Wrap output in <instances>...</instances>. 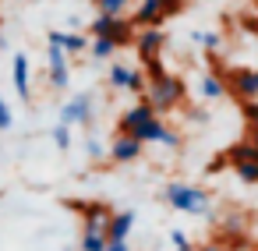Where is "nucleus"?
<instances>
[{
  "label": "nucleus",
  "instance_id": "25",
  "mask_svg": "<svg viewBox=\"0 0 258 251\" xmlns=\"http://www.w3.org/2000/svg\"><path fill=\"white\" fill-rule=\"evenodd\" d=\"M11 124H15V117H11V106L0 99V131H11Z\"/></svg>",
  "mask_w": 258,
  "mask_h": 251
},
{
  "label": "nucleus",
  "instance_id": "12",
  "mask_svg": "<svg viewBox=\"0 0 258 251\" xmlns=\"http://www.w3.org/2000/svg\"><path fill=\"white\" fill-rule=\"evenodd\" d=\"M149 117H156V110L145 103V99H138L131 110H124V117H120V124H117V131H124V135H131L135 128H142Z\"/></svg>",
  "mask_w": 258,
  "mask_h": 251
},
{
  "label": "nucleus",
  "instance_id": "4",
  "mask_svg": "<svg viewBox=\"0 0 258 251\" xmlns=\"http://www.w3.org/2000/svg\"><path fill=\"white\" fill-rule=\"evenodd\" d=\"M180 8H184V0H142L138 11L131 15V22H135V29H145V25H159L163 29V22L173 18Z\"/></svg>",
  "mask_w": 258,
  "mask_h": 251
},
{
  "label": "nucleus",
  "instance_id": "7",
  "mask_svg": "<svg viewBox=\"0 0 258 251\" xmlns=\"http://www.w3.org/2000/svg\"><path fill=\"white\" fill-rule=\"evenodd\" d=\"M46 68H50V89H68V82H71V68H68V53L57 46V43H50V50H46Z\"/></svg>",
  "mask_w": 258,
  "mask_h": 251
},
{
  "label": "nucleus",
  "instance_id": "5",
  "mask_svg": "<svg viewBox=\"0 0 258 251\" xmlns=\"http://www.w3.org/2000/svg\"><path fill=\"white\" fill-rule=\"evenodd\" d=\"M135 50H138V60L145 64V60H152V57H159L163 53V46H166V32L159 29V25H145L142 32H135Z\"/></svg>",
  "mask_w": 258,
  "mask_h": 251
},
{
  "label": "nucleus",
  "instance_id": "23",
  "mask_svg": "<svg viewBox=\"0 0 258 251\" xmlns=\"http://www.w3.org/2000/svg\"><path fill=\"white\" fill-rule=\"evenodd\" d=\"M170 240H173V251H195L184 230H170Z\"/></svg>",
  "mask_w": 258,
  "mask_h": 251
},
{
  "label": "nucleus",
  "instance_id": "26",
  "mask_svg": "<svg viewBox=\"0 0 258 251\" xmlns=\"http://www.w3.org/2000/svg\"><path fill=\"white\" fill-rule=\"evenodd\" d=\"M85 152H89L92 159H103V156H106V149H103V145H99L96 138H89V142H85Z\"/></svg>",
  "mask_w": 258,
  "mask_h": 251
},
{
  "label": "nucleus",
  "instance_id": "1",
  "mask_svg": "<svg viewBox=\"0 0 258 251\" xmlns=\"http://www.w3.org/2000/svg\"><path fill=\"white\" fill-rule=\"evenodd\" d=\"M142 99H145L156 113H170V110H177V106L184 103V82H180L177 75L163 71L159 78H149Z\"/></svg>",
  "mask_w": 258,
  "mask_h": 251
},
{
  "label": "nucleus",
  "instance_id": "15",
  "mask_svg": "<svg viewBox=\"0 0 258 251\" xmlns=\"http://www.w3.org/2000/svg\"><path fill=\"white\" fill-rule=\"evenodd\" d=\"M117 50H120V46H117L113 39H106V36H92V39H89V50H85V53H89L92 60H110V57H113Z\"/></svg>",
  "mask_w": 258,
  "mask_h": 251
},
{
  "label": "nucleus",
  "instance_id": "24",
  "mask_svg": "<svg viewBox=\"0 0 258 251\" xmlns=\"http://www.w3.org/2000/svg\"><path fill=\"white\" fill-rule=\"evenodd\" d=\"M244 117H247L251 131H258V99H244Z\"/></svg>",
  "mask_w": 258,
  "mask_h": 251
},
{
  "label": "nucleus",
  "instance_id": "13",
  "mask_svg": "<svg viewBox=\"0 0 258 251\" xmlns=\"http://www.w3.org/2000/svg\"><path fill=\"white\" fill-rule=\"evenodd\" d=\"M46 43H57L68 57H75V53H85V50H89V39H85L82 32H46Z\"/></svg>",
  "mask_w": 258,
  "mask_h": 251
},
{
  "label": "nucleus",
  "instance_id": "21",
  "mask_svg": "<svg viewBox=\"0 0 258 251\" xmlns=\"http://www.w3.org/2000/svg\"><path fill=\"white\" fill-rule=\"evenodd\" d=\"M53 145H57L60 152L71 149V128H68V124H57V128H53Z\"/></svg>",
  "mask_w": 258,
  "mask_h": 251
},
{
  "label": "nucleus",
  "instance_id": "20",
  "mask_svg": "<svg viewBox=\"0 0 258 251\" xmlns=\"http://www.w3.org/2000/svg\"><path fill=\"white\" fill-rule=\"evenodd\" d=\"M92 4H96L99 15H124L131 0H92Z\"/></svg>",
  "mask_w": 258,
  "mask_h": 251
},
{
  "label": "nucleus",
  "instance_id": "10",
  "mask_svg": "<svg viewBox=\"0 0 258 251\" xmlns=\"http://www.w3.org/2000/svg\"><path fill=\"white\" fill-rule=\"evenodd\" d=\"M75 209L82 212V230H106V223L113 216L103 202H89V205H75Z\"/></svg>",
  "mask_w": 258,
  "mask_h": 251
},
{
  "label": "nucleus",
  "instance_id": "29",
  "mask_svg": "<svg viewBox=\"0 0 258 251\" xmlns=\"http://www.w3.org/2000/svg\"><path fill=\"white\" fill-rule=\"evenodd\" d=\"M198 251H219V247H216V244H205V247H198Z\"/></svg>",
  "mask_w": 258,
  "mask_h": 251
},
{
  "label": "nucleus",
  "instance_id": "11",
  "mask_svg": "<svg viewBox=\"0 0 258 251\" xmlns=\"http://www.w3.org/2000/svg\"><path fill=\"white\" fill-rule=\"evenodd\" d=\"M226 89H233L240 99H258V71H230V85Z\"/></svg>",
  "mask_w": 258,
  "mask_h": 251
},
{
  "label": "nucleus",
  "instance_id": "9",
  "mask_svg": "<svg viewBox=\"0 0 258 251\" xmlns=\"http://www.w3.org/2000/svg\"><path fill=\"white\" fill-rule=\"evenodd\" d=\"M11 78H15V92L29 103L32 99V71H29V57L25 53H15L11 57Z\"/></svg>",
  "mask_w": 258,
  "mask_h": 251
},
{
  "label": "nucleus",
  "instance_id": "22",
  "mask_svg": "<svg viewBox=\"0 0 258 251\" xmlns=\"http://www.w3.org/2000/svg\"><path fill=\"white\" fill-rule=\"evenodd\" d=\"M195 43L198 46H205V50H219V32H195Z\"/></svg>",
  "mask_w": 258,
  "mask_h": 251
},
{
  "label": "nucleus",
  "instance_id": "18",
  "mask_svg": "<svg viewBox=\"0 0 258 251\" xmlns=\"http://www.w3.org/2000/svg\"><path fill=\"white\" fill-rule=\"evenodd\" d=\"M103 247H106V233L103 230H82L78 251H103Z\"/></svg>",
  "mask_w": 258,
  "mask_h": 251
},
{
  "label": "nucleus",
  "instance_id": "17",
  "mask_svg": "<svg viewBox=\"0 0 258 251\" xmlns=\"http://www.w3.org/2000/svg\"><path fill=\"white\" fill-rule=\"evenodd\" d=\"M233 173H237L244 184H258V159H254V156L233 159Z\"/></svg>",
  "mask_w": 258,
  "mask_h": 251
},
{
  "label": "nucleus",
  "instance_id": "19",
  "mask_svg": "<svg viewBox=\"0 0 258 251\" xmlns=\"http://www.w3.org/2000/svg\"><path fill=\"white\" fill-rule=\"evenodd\" d=\"M127 82H131V68L113 64V68H110V85H113V89H120V92H127Z\"/></svg>",
  "mask_w": 258,
  "mask_h": 251
},
{
  "label": "nucleus",
  "instance_id": "27",
  "mask_svg": "<svg viewBox=\"0 0 258 251\" xmlns=\"http://www.w3.org/2000/svg\"><path fill=\"white\" fill-rule=\"evenodd\" d=\"M103 251H131V247H127V240H106Z\"/></svg>",
  "mask_w": 258,
  "mask_h": 251
},
{
  "label": "nucleus",
  "instance_id": "30",
  "mask_svg": "<svg viewBox=\"0 0 258 251\" xmlns=\"http://www.w3.org/2000/svg\"><path fill=\"white\" fill-rule=\"evenodd\" d=\"M0 46H4V36H0Z\"/></svg>",
  "mask_w": 258,
  "mask_h": 251
},
{
  "label": "nucleus",
  "instance_id": "16",
  "mask_svg": "<svg viewBox=\"0 0 258 251\" xmlns=\"http://www.w3.org/2000/svg\"><path fill=\"white\" fill-rule=\"evenodd\" d=\"M198 92H202V99H223L226 96V82L219 75H202L198 78Z\"/></svg>",
  "mask_w": 258,
  "mask_h": 251
},
{
  "label": "nucleus",
  "instance_id": "8",
  "mask_svg": "<svg viewBox=\"0 0 258 251\" xmlns=\"http://www.w3.org/2000/svg\"><path fill=\"white\" fill-rule=\"evenodd\" d=\"M142 142L135 138V135H124V131H117V138L110 142V159L113 163H135L138 156H142Z\"/></svg>",
  "mask_w": 258,
  "mask_h": 251
},
{
  "label": "nucleus",
  "instance_id": "6",
  "mask_svg": "<svg viewBox=\"0 0 258 251\" xmlns=\"http://www.w3.org/2000/svg\"><path fill=\"white\" fill-rule=\"evenodd\" d=\"M60 124H68V128H75V124L89 128V124H92V96L82 92V96L68 99V103L60 106Z\"/></svg>",
  "mask_w": 258,
  "mask_h": 251
},
{
  "label": "nucleus",
  "instance_id": "3",
  "mask_svg": "<svg viewBox=\"0 0 258 251\" xmlns=\"http://www.w3.org/2000/svg\"><path fill=\"white\" fill-rule=\"evenodd\" d=\"M89 32H92V36H106V39H113L117 46H127L138 29H135V22H131L127 15H96V22L89 25Z\"/></svg>",
  "mask_w": 258,
  "mask_h": 251
},
{
  "label": "nucleus",
  "instance_id": "14",
  "mask_svg": "<svg viewBox=\"0 0 258 251\" xmlns=\"http://www.w3.org/2000/svg\"><path fill=\"white\" fill-rule=\"evenodd\" d=\"M131 226H135V212L124 209V212H113V216H110V223H106L103 233H106V240H127Z\"/></svg>",
  "mask_w": 258,
  "mask_h": 251
},
{
  "label": "nucleus",
  "instance_id": "2",
  "mask_svg": "<svg viewBox=\"0 0 258 251\" xmlns=\"http://www.w3.org/2000/svg\"><path fill=\"white\" fill-rule=\"evenodd\" d=\"M163 198H166V205H173L177 212H187V216H209V191H202V187H195V184L173 180V184H166Z\"/></svg>",
  "mask_w": 258,
  "mask_h": 251
},
{
  "label": "nucleus",
  "instance_id": "28",
  "mask_svg": "<svg viewBox=\"0 0 258 251\" xmlns=\"http://www.w3.org/2000/svg\"><path fill=\"white\" fill-rule=\"evenodd\" d=\"M247 145H251V156L258 159V131H251V138H247Z\"/></svg>",
  "mask_w": 258,
  "mask_h": 251
}]
</instances>
